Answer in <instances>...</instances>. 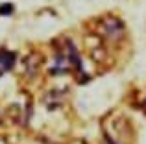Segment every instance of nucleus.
Listing matches in <instances>:
<instances>
[{
    "mask_svg": "<svg viewBox=\"0 0 146 144\" xmlns=\"http://www.w3.org/2000/svg\"><path fill=\"white\" fill-rule=\"evenodd\" d=\"M7 7H11V6H9V4H4V6H2V9H0V13H2V15H6V13H9V11H13V9H7Z\"/></svg>",
    "mask_w": 146,
    "mask_h": 144,
    "instance_id": "1",
    "label": "nucleus"
}]
</instances>
